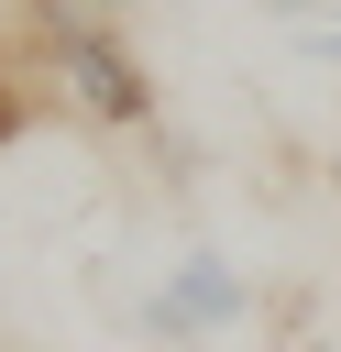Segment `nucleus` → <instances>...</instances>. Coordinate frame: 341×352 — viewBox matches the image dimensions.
I'll return each mask as SVG.
<instances>
[{
    "mask_svg": "<svg viewBox=\"0 0 341 352\" xmlns=\"http://www.w3.org/2000/svg\"><path fill=\"white\" fill-rule=\"evenodd\" d=\"M242 319H253V286H242V264H220V253L165 264V286L132 308V330L165 341V352H198V341H220V330H242Z\"/></svg>",
    "mask_w": 341,
    "mask_h": 352,
    "instance_id": "obj_1",
    "label": "nucleus"
},
{
    "mask_svg": "<svg viewBox=\"0 0 341 352\" xmlns=\"http://www.w3.org/2000/svg\"><path fill=\"white\" fill-rule=\"evenodd\" d=\"M22 132H33V77H22L11 55H0V154H11Z\"/></svg>",
    "mask_w": 341,
    "mask_h": 352,
    "instance_id": "obj_2",
    "label": "nucleus"
},
{
    "mask_svg": "<svg viewBox=\"0 0 341 352\" xmlns=\"http://www.w3.org/2000/svg\"><path fill=\"white\" fill-rule=\"evenodd\" d=\"M77 11H99V22H121V11H143V0H77Z\"/></svg>",
    "mask_w": 341,
    "mask_h": 352,
    "instance_id": "obj_3",
    "label": "nucleus"
}]
</instances>
